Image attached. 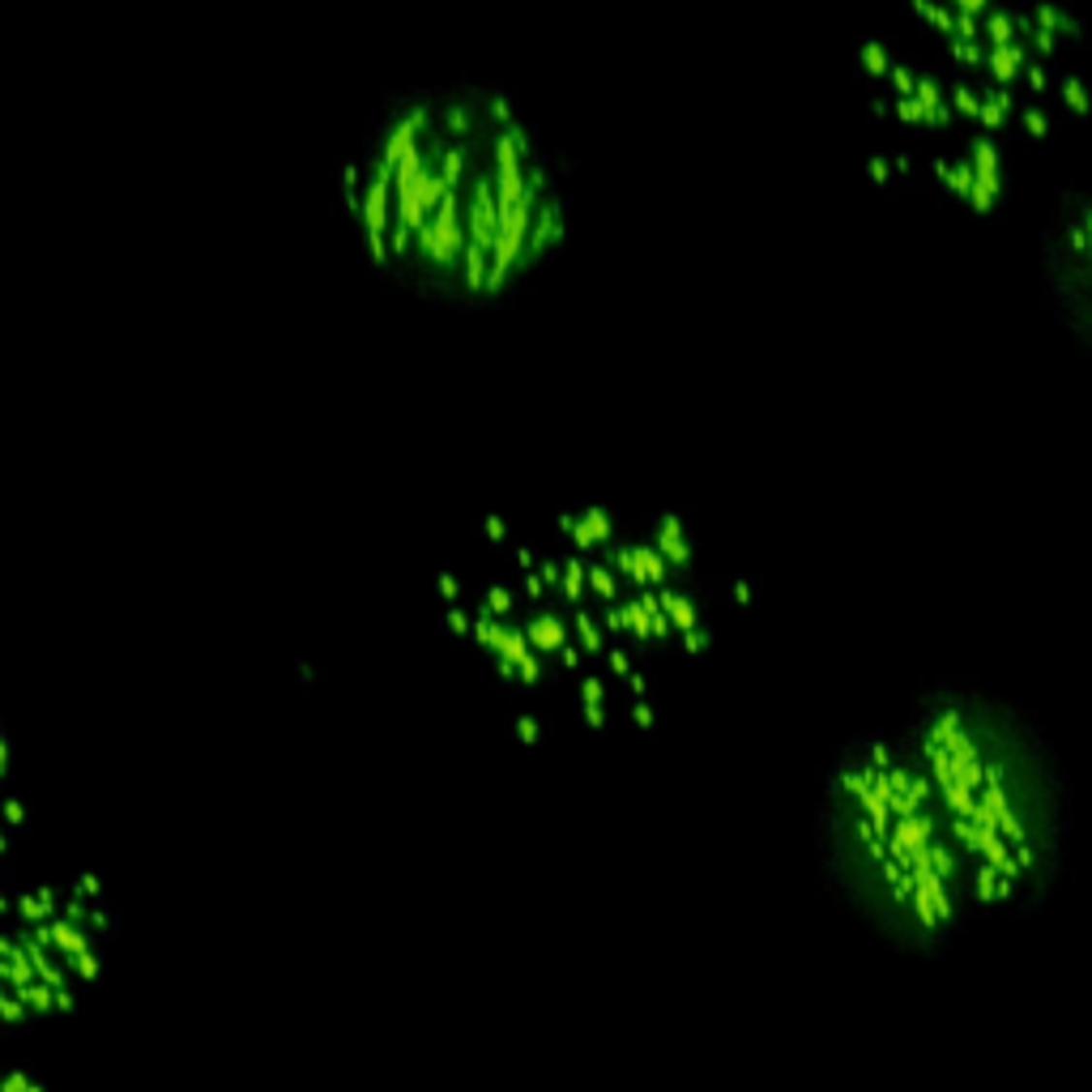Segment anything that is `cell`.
Returning <instances> with one entry per match:
<instances>
[{"label": "cell", "instance_id": "7c38bea8", "mask_svg": "<svg viewBox=\"0 0 1092 1092\" xmlns=\"http://www.w3.org/2000/svg\"><path fill=\"white\" fill-rule=\"evenodd\" d=\"M440 628H449V636H465V632H474V614L465 610V607H452V610L440 619Z\"/></svg>", "mask_w": 1092, "mask_h": 1092}, {"label": "cell", "instance_id": "7a4b0ae2", "mask_svg": "<svg viewBox=\"0 0 1092 1092\" xmlns=\"http://www.w3.org/2000/svg\"><path fill=\"white\" fill-rule=\"evenodd\" d=\"M824 884L892 952L935 960L978 918L960 850L926 777L896 734L836 747L815 798Z\"/></svg>", "mask_w": 1092, "mask_h": 1092}, {"label": "cell", "instance_id": "30bf717a", "mask_svg": "<svg viewBox=\"0 0 1092 1092\" xmlns=\"http://www.w3.org/2000/svg\"><path fill=\"white\" fill-rule=\"evenodd\" d=\"M572 628H577L580 644H585L589 653H598V649H602V628H598V619H593V614H589L585 607H577V614H572Z\"/></svg>", "mask_w": 1092, "mask_h": 1092}, {"label": "cell", "instance_id": "3957f363", "mask_svg": "<svg viewBox=\"0 0 1092 1092\" xmlns=\"http://www.w3.org/2000/svg\"><path fill=\"white\" fill-rule=\"evenodd\" d=\"M1037 291L1058 333L1092 359V172L1058 193L1037 235Z\"/></svg>", "mask_w": 1092, "mask_h": 1092}, {"label": "cell", "instance_id": "8fae6325", "mask_svg": "<svg viewBox=\"0 0 1092 1092\" xmlns=\"http://www.w3.org/2000/svg\"><path fill=\"white\" fill-rule=\"evenodd\" d=\"M516 593H521V602H529V607H543V598L550 593V585H546V577L543 572H521V585H516Z\"/></svg>", "mask_w": 1092, "mask_h": 1092}, {"label": "cell", "instance_id": "4fadbf2b", "mask_svg": "<svg viewBox=\"0 0 1092 1092\" xmlns=\"http://www.w3.org/2000/svg\"><path fill=\"white\" fill-rule=\"evenodd\" d=\"M483 538H486L491 546H504V543H508V525H504L500 513H486V516H483Z\"/></svg>", "mask_w": 1092, "mask_h": 1092}, {"label": "cell", "instance_id": "5b68a950", "mask_svg": "<svg viewBox=\"0 0 1092 1092\" xmlns=\"http://www.w3.org/2000/svg\"><path fill=\"white\" fill-rule=\"evenodd\" d=\"M525 636H529L534 649H546V653L564 649L568 644V619H564V610H559V602H546V607H538L534 614H529Z\"/></svg>", "mask_w": 1092, "mask_h": 1092}, {"label": "cell", "instance_id": "5bb4252c", "mask_svg": "<svg viewBox=\"0 0 1092 1092\" xmlns=\"http://www.w3.org/2000/svg\"><path fill=\"white\" fill-rule=\"evenodd\" d=\"M513 564L521 572H534L538 564H543V555H538L534 546H525V543H513Z\"/></svg>", "mask_w": 1092, "mask_h": 1092}, {"label": "cell", "instance_id": "277c9868", "mask_svg": "<svg viewBox=\"0 0 1092 1092\" xmlns=\"http://www.w3.org/2000/svg\"><path fill=\"white\" fill-rule=\"evenodd\" d=\"M644 543L657 546L666 555L678 577H692V559H696V538H692V525H687L683 513H653L649 525H644Z\"/></svg>", "mask_w": 1092, "mask_h": 1092}, {"label": "cell", "instance_id": "6da1fadb", "mask_svg": "<svg viewBox=\"0 0 1092 1092\" xmlns=\"http://www.w3.org/2000/svg\"><path fill=\"white\" fill-rule=\"evenodd\" d=\"M896 738L948 820L978 918L1037 905L1067 858V786L1042 726L978 678L943 674L918 687Z\"/></svg>", "mask_w": 1092, "mask_h": 1092}, {"label": "cell", "instance_id": "9a60e30c", "mask_svg": "<svg viewBox=\"0 0 1092 1092\" xmlns=\"http://www.w3.org/2000/svg\"><path fill=\"white\" fill-rule=\"evenodd\" d=\"M436 589H440L449 602H457V598H461V580L452 577V572H440V577H436Z\"/></svg>", "mask_w": 1092, "mask_h": 1092}, {"label": "cell", "instance_id": "52a82bcc", "mask_svg": "<svg viewBox=\"0 0 1092 1092\" xmlns=\"http://www.w3.org/2000/svg\"><path fill=\"white\" fill-rule=\"evenodd\" d=\"M657 602H662L666 619H671L678 632H696L700 628V602H696L692 589H678V585L657 589Z\"/></svg>", "mask_w": 1092, "mask_h": 1092}, {"label": "cell", "instance_id": "8992f818", "mask_svg": "<svg viewBox=\"0 0 1092 1092\" xmlns=\"http://www.w3.org/2000/svg\"><path fill=\"white\" fill-rule=\"evenodd\" d=\"M585 598H589V559L585 555H564V577H559L555 602L577 610Z\"/></svg>", "mask_w": 1092, "mask_h": 1092}, {"label": "cell", "instance_id": "ba28073f", "mask_svg": "<svg viewBox=\"0 0 1092 1092\" xmlns=\"http://www.w3.org/2000/svg\"><path fill=\"white\" fill-rule=\"evenodd\" d=\"M589 598L593 602H602V607H614V602L623 598V580H619V572H614L607 559H589Z\"/></svg>", "mask_w": 1092, "mask_h": 1092}, {"label": "cell", "instance_id": "9c48e42d", "mask_svg": "<svg viewBox=\"0 0 1092 1092\" xmlns=\"http://www.w3.org/2000/svg\"><path fill=\"white\" fill-rule=\"evenodd\" d=\"M516 598H521V593H516L513 585H491V589H486V598L479 602V610L495 614V619H508V614L516 610Z\"/></svg>", "mask_w": 1092, "mask_h": 1092}]
</instances>
